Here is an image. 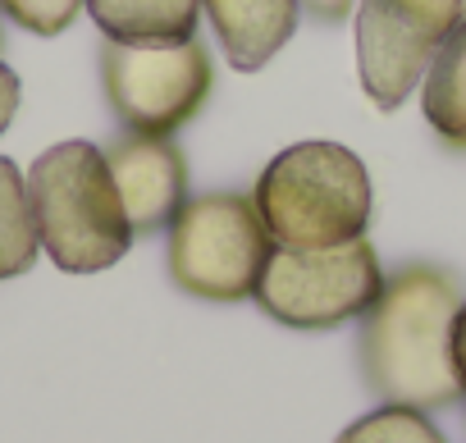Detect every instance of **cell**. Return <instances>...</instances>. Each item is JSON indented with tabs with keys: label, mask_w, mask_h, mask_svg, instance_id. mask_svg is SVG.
I'll use <instances>...</instances> for the list:
<instances>
[{
	"label": "cell",
	"mask_w": 466,
	"mask_h": 443,
	"mask_svg": "<svg viewBox=\"0 0 466 443\" xmlns=\"http://www.w3.org/2000/svg\"><path fill=\"white\" fill-rule=\"evenodd\" d=\"M461 307V284L434 261L398 266L375 307L361 316V375L380 402H402L420 411L452 407L461 384L452 375V316Z\"/></svg>",
	"instance_id": "obj_1"
},
{
	"label": "cell",
	"mask_w": 466,
	"mask_h": 443,
	"mask_svg": "<svg viewBox=\"0 0 466 443\" xmlns=\"http://www.w3.org/2000/svg\"><path fill=\"white\" fill-rule=\"evenodd\" d=\"M28 201L42 252L65 275H101L133 247V225L110 178L106 151L74 137L42 151L28 169Z\"/></svg>",
	"instance_id": "obj_2"
},
{
	"label": "cell",
	"mask_w": 466,
	"mask_h": 443,
	"mask_svg": "<svg viewBox=\"0 0 466 443\" xmlns=\"http://www.w3.org/2000/svg\"><path fill=\"white\" fill-rule=\"evenodd\" d=\"M252 201L266 219L275 247L289 252H320L366 238L370 225V174L343 142H298L279 151L257 187Z\"/></svg>",
	"instance_id": "obj_3"
},
{
	"label": "cell",
	"mask_w": 466,
	"mask_h": 443,
	"mask_svg": "<svg viewBox=\"0 0 466 443\" xmlns=\"http://www.w3.org/2000/svg\"><path fill=\"white\" fill-rule=\"evenodd\" d=\"M275 238L252 201V192H201L169 219L165 266L169 279L201 302H248Z\"/></svg>",
	"instance_id": "obj_4"
},
{
	"label": "cell",
	"mask_w": 466,
	"mask_h": 443,
	"mask_svg": "<svg viewBox=\"0 0 466 443\" xmlns=\"http://www.w3.org/2000/svg\"><path fill=\"white\" fill-rule=\"evenodd\" d=\"M384 279L389 275L366 238L343 243V247H320V252L275 247L252 302L284 329L320 334V329L361 320L375 307Z\"/></svg>",
	"instance_id": "obj_5"
},
{
	"label": "cell",
	"mask_w": 466,
	"mask_h": 443,
	"mask_svg": "<svg viewBox=\"0 0 466 443\" xmlns=\"http://www.w3.org/2000/svg\"><path fill=\"white\" fill-rule=\"evenodd\" d=\"M101 83L115 119L124 133L142 137H174L183 124L201 115V106L215 92V65L210 51L192 42L174 46H101Z\"/></svg>",
	"instance_id": "obj_6"
},
{
	"label": "cell",
	"mask_w": 466,
	"mask_h": 443,
	"mask_svg": "<svg viewBox=\"0 0 466 443\" xmlns=\"http://www.w3.org/2000/svg\"><path fill=\"white\" fill-rule=\"evenodd\" d=\"M357 78L375 110H398L466 19V0H357Z\"/></svg>",
	"instance_id": "obj_7"
},
{
	"label": "cell",
	"mask_w": 466,
	"mask_h": 443,
	"mask_svg": "<svg viewBox=\"0 0 466 443\" xmlns=\"http://www.w3.org/2000/svg\"><path fill=\"white\" fill-rule=\"evenodd\" d=\"M110 178L119 187V201L128 210V225L137 238L169 229V219L187 201V160L174 137H142L119 133L106 146Z\"/></svg>",
	"instance_id": "obj_8"
},
{
	"label": "cell",
	"mask_w": 466,
	"mask_h": 443,
	"mask_svg": "<svg viewBox=\"0 0 466 443\" xmlns=\"http://www.w3.org/2000/svg\"><path fill=\"white\" fill-rule=\"evenodd\" d=\"M201 15L210 19L228 65L238 74H257L284 51V42H293L302 5L298 0H201Z\"/></svg>",
	"instance_id": "obj_9"
},
{
	"label": "cell",
	"mask_w": 466,
	"mask_h": 443,
	"mask_svg": "<svg viewBox=\"0 0 466 443\" xmlns=\"http://www.w3.org/2000/svg\"><path fill=\"white\" fill-rule=\"evenodd\" d=\"M106 42L124 46H174L192 42L201 24V0H83Z\"/></svg>",
	"instance_id": "obj_10"
},
{
	"label": "cell",
	"mask_w": 466,
	"mask_h": 443,
	"mask_svg": "<svg viewBox=\"0 0 466 443\" xmlns=\"http://www.w3.org/2000/svg\"><path fill=\"white\" fill-rule=\"evenodd\" d=\"M420 110H425L430 133L448 151H466V19L434 55L420 83Z\"/></svg>",
	"instance_id": "obj_11"
},
{
	"label": "cell",
	"mask_w": 466,
	"mask_h": 443,
	"mask_svg": "<svg viewBox=\"0 0 466 443\" xmlns=\"http://www.w3.org/2000/svg\"><path fill=\"white\" fill-rule=\"evenodd\" d=\"M37 225H33V201L28 178L15 160L0 156V279H19L37 266Z\"/></svg>",
	"instance_id": "obj_12"
},
{
	"label": "cell",
	"mask_w": 466,
	"mask_h": 443,
	"mask_svg": "<svg viewBox=\"0 0 466 443\" xmlns=\"http://www.w3.org/2000/svg\"><path fill=\"white\" fill-rule=\"evenodd\" d=\"M334 443H448V434L430 420V411L384 402V407L357 416Z\"/></svg>",
	"instance_id": "obj_13"
},
{
	"label": "cell",
	"mask_w": 466,
	"mask_h": 443,
	"mask_svg": "<svg viewBox=\"0 0 466 443\" xmlns=\"http://www.w3.org/2000/svg\"><path fill=\"white\" fill-rule=\"evenodd\" d=\"M0 10L33 37H60L83 15V0H0Z\"/></svg>",
	"instance_id": "obj_14"
},
{
	"label": "cell",
	"mask_w": 466,
	"mask_h": 443,
	"mask_svg": "<svg viewBox=\"0 0 466 443\" xmlns=\"http://www.w3.org/2000/svg\"><path fill=\"white\" fill-rule=\"evenodd\" d=\"M19 101H24V87H19V74L0 60V133H5L19 115Z\"/></svg>",
	"instance_id": "obj_15"
},
{
	"label": "cell",
	"mask_w": 466,
	"mask_h": 443,
	"mask_svg": "<svg viewBox=\"0 0 466 443\" xmlns=\"http://www.w3.org/2000/svg\"><path fill=\"white\" fill-rule=\"evenodd\" d=\"M452 375H457L461 398H466V297H461V307L452 316Z\"/></svg>",
	"instance_id": "obj_16"
},
{
	"label": "cell",
	"mask_w": 466,
	"mask_h": 443,
	"mask_svg": "<svg viewBox=\"0 0 466 443\" xmlns=\"http://www.w3.org/2000/svg\"><path fill=\"white\" fill-rule=\"evenodd\" d=\"M298 5H302L311 19H320V24H343V19H352L357 0H298Z\"/></svg>",
	"instance_id": "obj_17"
},
{
	"label": "cell",
	"mask_w": 466,
	"mask_h": 443,
	"mask_svg": "<svg viewBox=\"0 0 466 443\" xmlns=\"http://www.w3.org/2000/svg\"><path fill=\"white\" fill-rule=\"evenodd\" d=\"M0 46H5V28H0Z\"/></svg>",
	"instance_id": "obj_18"
}]
</instances>
